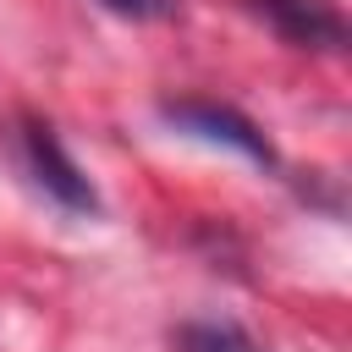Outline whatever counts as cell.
Masks as SVG:
<instances>
[{"mask_svg":"<svg viewBox=\"0 0 352 352\" xmlns=\"http://www.w3.org/2000/svg\"><path fill=\"white\" fill-rule=\"evenodd\" d=\"M0 148H6V160H11V170L44 198V204H55L60 214H99L104 204H99V187L88 182V170L66 154V143L55 138V126L44 121V116H33V110H11L6 121H0Z\"/></svg>","mask_w":352,"mask_h":352,"instance_id":"obj_1","label":"cell"},{"mask_svg":"<svg viewBox=\"0 0 352 352\" xmlns=\"http://www.w3.org/2000/svg\"><path fill=\"white\" fill-rule=\"evenodd\" d=\"M160 121L176 126V132H187V138L226 143V148H236L242 160H253V165H264V170L280 165V154H275V143L264 138V126H258L253 116H242L236 104H220V99H204V94H182V99H160Z\"/></svg>","mask_w":352,"mask_h":352,"instance_id":"obj_2","label":"cell"},{"mask_svg":"<svg viewBox=\"0 0 352 352\" xmlns=\"http://www.w3.org/2000/svg\"><path fill=\"white\" fill-rule=\"evenodd\" d=\"M248 16H258L280 44L292 50H319V55H341L346 50V16L336 0H236Z\"/></svg>","mask_w":352,"mask_h":352,"instance_id":"obj_3","label":"cell"},{"mask_svg":"<svg viewBox=\"0 0 352 352\" xmlns=\"http://www.w3.org/2000/svg\"><path fill=\"white\" fill-rule=\"evenodd\" d=\"M170 352H270L236 319H182L170 330Z\"/></svg>","mask_w":352,"mask_h":352,"instance_id":"obj_4","label":"cell"},{"mask_svg":"<svg viewBox=\"0 0 352 352\" xmlns=\"http://www.w3.org/2000/svg\"><path fill=\"white\" fill-rule=\"evenodd\" d=\"M99 6L116 11V16H132V22H160V16L176 11V0H99Z\"/></svg>","mask_w":352,"mask_h":352,"instance_id":"obj_5","label":"cell"}]
</instances>
